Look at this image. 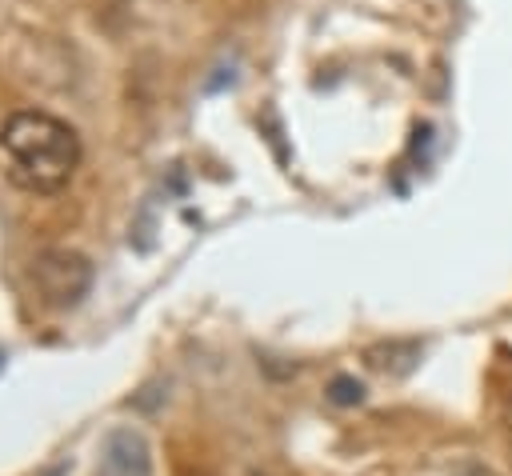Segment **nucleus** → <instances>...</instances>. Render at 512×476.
<instances>
[{"mask_svg": "<svg viewBox=\"0 0 512 476\" xmlns=\"http://www.w3.org/2000/svg\"><path fill=\"white\" fill-rule=\"evenodd\" d=\"M0 160L16 188L48 196L72 180L80 164V136L68 120L44 108H20L0 128Z\"/></svg>", "mask_w": 512, "mask_h": 476, "instance_id": "nucleus-1", "label": "nucleus"}, {"mask_svg": "<svg viewBox=\"0 0 512 476\" xmlns=\"http://www.w3.org/2000/svg\"><path fill=\"white\" fill-rule=\"evenodd\" d=\"M32 284L52 308H72L92 284V264L80 252L68 248H48L32 260Z\"/></svg>", "mask_w": 512, "mask_h": 476, "instance_id": "nucleus-2", "label": "nucleus"}, {"mask_svg": "<svg viewBox=\"0 0 512 476\" xmlns=\"http://www.w3.org/2000/svg\"><path fill=\"white\" fill-rule=\"evenodd\" d=\"M100 476H152V448L136 428H116L100 448Z\"/></svg>", "mask_w": 512, "mask_h": 476, "instance_id": "nucleus-3", "label": "nucleus"}, {"mask_svg": "<svg viewBox=\"0 0 512 476\" xmlns=\"http://www.w3.org/2000/svg\"><path fill=\"white\" fill-rule=\"evenodd\" d=\"M420 360V344L416 340H392V344H380L368 352V364L380 368V372H392V376H404L412 372Z\"/></svg>", "mask_w": 512, "mask_h": 476, "instance_id": "nucleus-4", "label": "nucleus"}, {"mask_svg": "<svg viewBox=\"0 0 512 476\" xmlns=\"http://www.w3.org/2000/svg\"><path fill=\"white\" fill-rule=\"evenodd\" d=\"M328 400H332V404H360V400H364V384L352 380V376H336V380L328 384Z\"/></svg>", "mask_w": 512, "mask_h": 476, "instance_id": "nucleus-5", "label": "nucleus"}, {"mask_svg": "<svg viewBox=\"0 0 512 476\" xmlns=\"http://www.w3.org/2000/svg\"><path fill=\"white\" fill-rule=\"evenodd\" d=\"M0 372H4V352H0Z\"/></svg>", "mask_w": 512, "mask_h": 476, "instance_id": "nucleus-6", "label": "nucleus"}, {"mask_svg": "<svg viewBox=\"0 0 512 476\" xmlns=\"http://www.w3.org/2000/svg\"><path fill=\"white\" fill-rule=\"evenodd\" d=\"M52 476H64V472H60V468H56V472H52Z\"/></svg>", "mask_w": 512, "mask_h": 476, "instance_id": "nucleus-7", "label": "nucleus"}]
</instances>
